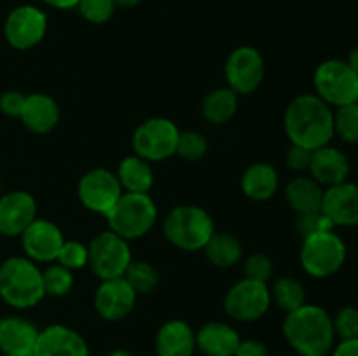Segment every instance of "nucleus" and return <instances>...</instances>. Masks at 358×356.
Segmentation results:
<instances>
[{"label": "nucleus", "mask_w": 358, "mask_h": 356, "mask_svg": "<svg viewBox=\"0 0 358 356\" xmlns=\"http://www.w3.org/2000/svg\"><path fill=\"white\" fill-rule=\"evenodd\" d=\"M283 128L294 145L317 150L334 136V112L317 94H301L287 107Z\"/></svg>", "instance_id": "nucleus-1"}, {"label": "nucleus", "mask_w": 358, "mask_h": 356, "mask_svg": "<svg viewBox=\"0 0 358 356\" xmlns=\"http://www.w3.org/2000/svg\"><path fill=\"white\" fill-rule=\"evenodd\" d=\"M283 334L301 356H327L334 348L332 318L324 307L313 304H304L287 314Z\"/></svg>", "instance_id": "nucleus-2"}, {"label": "nucleus", "mask_w": 358, "mask_h": 356, "mask_svg": "<svg viewBox=\"0 0 358 356\" xmlns=\"http://www.w3.org/2000/svg\"><path fill=\"white\" fill-rule=\"evenodd\" d=\"M0 297L16 309H28L45 297L42 271L28 257H10L0 265Z\"/></svg>", "instance_id": "nucleus-3"}, {"label": "nucleus", "mask_w": 358, "mask_h": 356, "mask_svg": "<svg viewBox=\"0 0 358 356\" xmlns=\"http://www.w3.org/2000/svg\"><path fill=\"white\" fill-rule=\"evenodd\" d=\"M166 239L173 246L185 251H198L206 246L215 232V225L208 213L199 206H175L163 223Z\"/></svg>", "instance_id": "nucleus-4"}, {"label": "nucleus", "mask_w": 358, "mask_h": 356, "mask_svg": "<svg viewBox=\"0 0 358 356\" xmlns=\"http://www.w3.org/2000/svg\"><path fill=\"white\" fill-rule=\"evenodd\" d=\"M105 216L108 218L112 232L124 239H136L152 229L157 220V208L149 194L122 192L114 208Z\"/></svg>", "instance_id": "nucleus-5"}, {"label": "nucleus", "mask_w": 358, "mask_h": 356, "mask_svg": "<svg viewBox=\"0 0 358 356\" xmlns=\"http://www.w3.org/2000/svg\"><path fill=\"white\" fill-rule=\"evenodd\" d=\"M345 260L346 244L334 230H325L303 239L301 265L313 278H329L336 274Z\"/></svg>", "instance_id": "nucleus-6"}, {"label": "nucleus", "mask_w": 358, "mask_h": 356, "mask_svg": "<svg viewBox=\"0 0 358 356\" xmlns=\"http://www.w3.org/2000/svg\"><path fill=\"white\" fill-rule=\"evenodd\" d=\"M317 96L322 98L327 105L343 107V105L355 103L358 93V75L341 59H327L320 63L313 75Z\"/></svg>", "instance_id": "nucleus-7"}, {"label": "nucleus", "mask_w": 358, "mask_h": 356, "mask_svg": "<svg viewBox=\"0 0 358 356\" xmlns=\"http://www.w3.org/2000/svg\"><path fill=\"white\" fill-rule=\"evenodd\" d=\"M180 131L173 121L166 117H152L142 122L133 133V150L142 159L154 163L177 154Z\"/></svg>", "instance_id": "nucleus-8"}, {"label": "nucleus", "mask_w": 358, "mask_h": 356, "mask_svg": "<svg viewBox=\"0 0 358 356\" xmlns=\"http://www.w3.org/2000/svg\"><path fill=\"white\" fill-rule=\"evenodd\" d=\"M90 251V262L94 274L105 281V279L122 278L131 264V250L128 246V239L117 236L112 230L100 232L87 246Z\"/></svg>", "instance_id": "nucleus-9"}, {"label": "nucleus", "mask_w": 358, "mask_h": 356, "mask_svg": "<svg viewBox=\"0 0 358 356\" xmlns=\"http://www.w3.org/2000/svg\"><path fill=\"white\" fill-rule=\"evenodd\" d=\"M271 306V293L266 283L241 279L227 292L224 307L236 321H255L264 316Z\"/></svg>", "instance_id": "nucleus-10"}, {"label": "nucleus", "mask_w": 358, "mask_h": 356, "mask_svg": "<svg viewBox=\"0 0 358 356\" xmlns=\"http://www.w3.org/2000/svg\"><path fill=\"white\" fill-rule=\"evenodd\" d=\"M264 58L257 49L241 45L234 49L226 61L227 87L236 94H250L264 79Z\"/></svg>", "instance_id": "nucleus-11"}, {"label": "nucleus", "mask_w": 358, "mask_h": 356, "mask_svg": "<svg viewBox=\"0 0 358 356\" xmlns=\"http://www.w3.org/2000/svg\"><path fill=\"white\" fill-rule=\"evenodd\" d=\"M121 195L117 175L103 168L87 171L79 181V199L90 212L107 215Z\"/></svg>", "instance_id": "nucleus-12"}, {"label": "nucleus", "mask_w": 358, "mask_h": 356, "mask_svg": "<svg viewBox=\"0 0 358 356\" xmlns=\"http://www.w3.org/2000/svg\"><path fill=\"white\" fill-rule=\"evenodd\" d=\"M48 17L34 6H20L7 16L3 34L7 42L16 49H30L44 38Z\"/></svg>", "instance_id": "nucleus-13"}, {"label": "nucleus", "mask_w": 358, "mask_h": 356, "mask_svg": "<svg viewBox=\"0 0 358 356\" xmlns=\"http://www.w3.org/2000/svg\"><path fill=\"white\" fill-rule=\"evenodd\" d=\"M21 241H23L24 253L34 262L56 260L65 243L59 227L42 218H35L27 227V230L21 234Z\"/></svg>", "instance_id": "nucleus-14"}, {"label": "nucleus", "mask_w": 358, "mask_h": 356, "mask_svg": "<svg viewBox=\"0 0 358 356\" xmlns=\"http://www.w3.org/2000/svg\"><path fill=\"white\" fill-rule=\"evenodd\" d=\"M138 293L124 278L105 279L94 295V307L103 320L119 321L133 311Z\"/></svg>", "instance_id": "nucleus-15"}, {"label": "nucleus", "mask_w": 358, "mask_h": 356, "mask_svg": "<svg viewBox=\"0 0 358 356\" xmlns=\"http://www.w3.org/2000/svg\"><path fill=\"white\" fill-rule=\"evenodd\" d=\"M37 218V202L24 191H14L0 198V234L21 236Z\"/></svg>", "instance_id": "nucleus-16"}, {"label": "nucleus", "mask_w": 358, "mask_h": 356, "mask_svg": "<svg viewBox=\"0 0 358 356\" xmlns=\"http://www.w3.org/2000/svg\"><path fill=\"white\" fill-rule=\"evenodd\" d=\"M35 356H90L86 341L76 330L63 325H51L38 332L34 346Z\"/></svg>", "instance_id": "nucleus-17"}, {"label": "nucleus", "mask_w": 358, "mask_h": 356, "mask_svg": "<svg viewBox=\"0 0 358 356\" xmlns=\"http://www.w3.org/2000/svg\"><path fill=\"white\" fill-rule=\"evenodd\" d=\"M322 212L332 220L334 225H358V185L343 181L324 191Z\"/></svg>", "instance_id": "nucleus-18"}, {"label": "nucleus", "mask_w": 358, "mask_h": 356, "mask_svg": "<svg viewBox=\"0 0 358 356\" xmlns=\"http://www.w3.org/2000/svg\"><path fill=\"white\" fill-rule=\"evenodd\" d=\"M308 170L317 184L325 185L329 188L348 180L350 161L339 149L325 145L313 150Z\"/></svg>", "instance_id": "nucleus-19"}, {"label": "nucleus", "mask_w": 358, "mask_h": 356, "mask_svg": "<svg viewBox=\"0 0 358 356\" xmlns=\"http://www.w3.org/2000/svg\"><path fill=\"white\" fill-rule=\"evenodd\" d=\"M38 330L24 318L7 316L0 320V351L6 356L34 351Z\"/></svg>", "instance_id": "nucleus-20"}, {"label": "nucleus", "mask_w": 358, "mask_h": 356, "mask_svg": "<svg viewBox=\"0 0 358 356\" xmlns=\"http://www.w3.org/2000/svg\"><path fill=\"white\" fill-rule=\"evenodd\" d=\"M194 349L196 334L185 321H166L157 332L156 351L159 356H192Z\"/></svg>", "instance_id": "nucleus-21"}, {"label": "nucleus", "mask_w": 358, "mask_h": 356, "mask_svg": "<svg viewBox=\"0 0 358 356\" xmlns=\"http://www.w3.org/2000/svg\"><path fill=\"white\" fill-rule=\"evenodd\" d=\"M20 117L30 131L44 135V133H49L56 124H58V103H56L51 96H48V94H28Z\"/></svg>", "instance_id": "nucleus-22"}, {"label": "nucleus", "mask_w": 358, "mask_h": 356, "mask_svg": "<svg viewBox=\"0 0 358 356\" xmlns=\"http://www.w3.org/2000/svg\"><path fill=\"white\" fill-rule=\"evenodd\" d=\"M240 335L227 323L212 321L196 334V348L206 356H234L240 346Z\"/></svg>", "instance_id": "nucleus-23"}, {"label": "nucleus", "mask_w": 358, "mask_h": 356, "mask_svg": "<svg viewBox=\"0 0 358 356\" xmlns=\"http://www.w3.org/2000/svg\"><path fill=\"white\" fill-rule=\"evenodd\" d=\"M285 199L297 215L322 212L324 188L311 177H297L287 184Z\"/></svg>", "instance_id": "nucleus-24"}, {"label": "nucleus", "mask_w": 358, "mask_h": 356, "mask_svg": "<svg viewBox=\"0 0 358 356\" xmlns=\"http://www.w3.org/2000/svg\"><path fill=\"white\" fill-rule=\"evenodd\" d=\"M278 188V173L271 164L255 163L241 177V191L254 201L273 198Z\"/></svg>", "instance_id": "nucleus-25"}, {"label": "nucleus", "mask_w": 358, "mask_h": 356, "mask_svg": "<svg viewBox=\"0 0 358 356\" xmlns=\"http://www.w3.org/2000/svg\"><path fill=\"white\" fill-rule=\"evenodd\" d=\"M117 180L122 191L147 194L154 184V173L149 161L138 156H129L121 161L117 170Z\"/></svg>", "instance_id": "nucleus-26"}, {"label": "nucleus", "mask_w": 358, "mask_h": 356, "mask_svg": "<svg viewBox=\"0 0 358 356\" xmlns=\"http://www.w3.org/2000/svg\"><path fill=\"white\" fill-rule=\"evenodd\" d=\"M238 108V94L231 87H219L206 94L203 100V117L212 124H224L229 121Z\"/></svg>", "instance_id": "nucleus-27"}, {"label": "nucleus", "mask_w": 358, "mask_h": 356, "mask_svg": "<svg viewBox=\"0 0 358 356\" xmlns=\"http://www.w3.org/2000/svg\"><path fill=\"white\" fill-rule=\"evenodd\" d=\"M203 250L206 251L208 260L220 269L233 267L241 258V243L227 232H213Z\"/></svg>", "instance_id": "nucleus-28"}, {"label": "nucleus", "mask_w": 358, "mask_h": 356, "mask_svg": "<svg viewBox=\"0 0 358 356\" xmlns=\"http://www.w3.org/2000/svg\"><path fill=\"white\" fill-rule=\"evenodd\" d=\"M269 293H271V300H275L287 313H292L306 304V292H304L303 283L289 276L276 279Z\"/></svg>", "instance_id": "nucleus-29"}, {"label": "nucleus", "mask_w": 358, "mask_h": 356, "mask_svg": "<svg viewBox=\"0 0 358 356\" xmlns=\"http://www.w3.org/2000/svg\"><path fill=\"white\" fill-rule=\"evenodd\" d=\"M122 278L129 283V286L136 293L152 292V290H156L157 283H159V274H157L156 269L143 260H131Z\"/></svg>", "instance_id": "nucleus-30"}, {"label": "nucleus", "mask_w": 358, "mask_h": 356, "mask_svg": "<svg viewBox=\"0 0 358 356\" xmlns=\"http://www.w3.org/2000/svg\"><path fill=\"white\" fill-rule=\"evenodd\" d=\"M334 135L346 143L358 142V105L348 103L338 108L334 114Z\"/></svg>", "instance_id": "nucleus-31"}, {"label": "nucleus", "mask_w": 358, "mask_h": 356, "mask_svg": "<svg viewBox=\"0 0 358 356\" xmlns=\"http://www.w3.org/2000/svg\"><path fill=\"white\" fill-rule=\"evenodd\" d=\"M42 283H44L45 295L63 297L72 290L73 276L72 271L63 267L62 264L51 265L42 272Z\"/></svg>", "instance_id": "nucleus-32"}, {"label": "nucleus", "mask_w": 358, "mask_h": 356, "mask_svg": "<svg viewBox=\"0 0 358 356\" xmlns=\"http://www.w3.org/2000/svg\"><path fill=\"white\" fill-rule=\"evenodd\" d=\"M208 143L205 136L198 131H184L178 136L177 154L187 161H198L206 154Z\"/></svg>", "instance_id": "nucleus-33"}, {"label": "nucleus", "mask_w": 358, "mask_h": 356, "mask_svg": "<svg viewBox=\"0 0 358 356\" xmlns=\"http://www.w3.org/2000/svg\"><path fill=\"white\" fill-rule=\"evenodd\" d=\"M56 260L70 271L83 269L90 262V251H87V246H84L79 241H65Z\"/></svg>", "instance_id": "nucleus-34"}, {"label": "nucleus", "mask_w": 358, "mask_h": 356, "mask_svg": "<svg viewBox=\"0 0 358 356\" xmlns=\"http://www.w3.org/2000/svg\"><path fill=\"white\" fill-rule=\"evenodd\" d=\"M77 7H79L84 20L94 24L108 21L115 10L114 0H79Z\"/></svg>", "instance_id": "nucleus-35"}, {"label": "nucleus", "mask_w": 358, "mask_h": 356, "mask_svg": "<svg viewBox=\"0 0 358 356\" xmlns=\"http://www.w3.org/2000/svg\"><path fill=\"white\" fill-rule=\"evenodd\" d=\"M297 232L303 239L313 236V234L325 232V230H334V223L325 215L324 212L308 213V215H299L297 218Z\"/></svg>", "instance_id": "nucleus-36"}, {"label": "nucleus", "mask_w": 358, "mask_h": 356, "mask_svg": "<svg viewBox=\"0 0 358 356\" xmlns=\"http://www.w3.org/2000/svg\"><path fill=\"white\" fill-rule=\"evenodd\" d=\"M334 332L341 341L346 339H358V309L353 306L343 307L332 320Z\"/></svg>", "instance_id": "nucleus-37"}, {"label": "nucleus", "mask_w": 358, "mask_h": 356, "mask_svg": "<svg viewBox=\"0 0 358 356\" xmlns=\"http://www.w3.org/2000/svg\"><path fill=\"white\" fill-rule=\"evenodd\" d=\"M243 272L247 279L266 283L273 274V262L262 253H254L245 260Z\"/></svg>", "instance_id": "nucleus-38"}, {"label": "nucleus", "mask_w": 358, "mask_h": 356, "mask_svg": "<svg viewBox=\"0 0 358 356\" xmlns=\"http://www.w3.org/2000/svg\"><path fill=\"white\" fill-rule=\"evenodd\" d=\"M311 154H313V150H308L304 149V147L294 145L292 143L290 149L287 150V156H285L287 166H289L292 171H297V173L306 171L311 163Z\"/></svg>", "instance_id": "nucleus-39"}, {"label": "nucleus", "mask_w": 358, "mask_h": 356, "mask_svg": "<svg viewBox=\"0 0 358 356\" xmlns=\"http://www.w3.org/2000/svg\"><path fill=\"white\" fill-rule=\"evenodd\" d=\"M24 100H27V96L20 93V91H6L0 96V110L6 115H9V117H20Z\"/></svg>", "instance_id": "nucleus-40"}, {"label": "nucleus", "mask_w": 358, "mask_h": 356, "mask_svg": "<svg viewBox=\"0 0 358 356\" xmlns=\"http://www.w3.org/2000/svg\"><path fill=\"white\" fill-rule=\"evenodd\" d=\"M234 356H269L268 348L259 341H243L238 346Z\"/></svg>", "instance_id": "nucleus-41"}, {"label": "nucleus", "mask_w": 358, "mask_h": 356, "mask_svg": "<svg viewBox=\"0 0 358 356\" xmlns=\"http://www.w3.org/2000/svg\"><path fill=\"white\" fill-rule=\"evenodd\" d=\"M332 356H358V339L341 341L332 351Z\"/></svg>", "instance_id": "nucleus-42"}, {"label": "nucleus", "mask_w": 358, "mask_h": 356, "mask_svg": "<svg viewBox=\"0 0 358 356\" xmlns=\"http://www.w3.org/2000/svg\"><path fill=\"white\" fill-rule=\"evenodd\" d=\"M44 2L56 9H72V7H77L79 0H44Z\"/></svg>", "instance_id": "nucleus-43"}, {"label": "nucleus", "mask_w": 358, "mask_h": 356, "mask_svg": "<svg viewBox=\"0 0 358 356\" xmlns=\"http://www.w3.org/2000/svg\"><path fill=\"white\" fill-rule=\"evenodd\" d=\"M348 65L352 66L353 72L358 75V47L353 49L352 52H350V58H348Z\"/></svg>", "instance_id": "nucleus-44"}, {"label": "nucleus", "mask_w": 358, "mask_h": 356, "mask_svg": "<svg viewBox=\"0 0 358 356\" xmlns=\"http://www.w3.org/2000/svg\"><path fill=\"white\" fill-rule=\"evenodd\" d=\"M140 2H142V0H114L115 7H135L138 6Z\"/></svg>", "instance_id": "nucleus-45"}, {"label": "nucleus", "mask_w": 358, "mask_h": 356, "mask_svg": "<svg viewBox=\"0 0 358 356\" xmlns=\"http://www.w3.org/2000/svg\"><path fill=\"white\" fill-rule=\"evenodd\" d=\"M108 356H131V355H129L128 351H122V349H115V351H112Z\"/></svg>", "instance_id": "nucleus-46"}, {"label": "nucleus", "mask_w": 358, "mask_h": 356, "mask_svg": "<svg viewBox=\"0 0 358 356\" xmlns=\"http://www.w3.org/2000/svg\"><path fill=\"white\" fill-rule=\"evenodd\" d=\"M10 356H35V355L34 351H30V353H21V355H10Z\"/></svg>", "instance_id": "nucleus-47"}, {"label": "nucleus", "mask_w": 358, "mask_h": 356, "mask_svg": "<svg viewBox=\"0 0 358 356\" xmlns=\"http://www.w3.org/2000/svg\"><path fill=\"white\" fill-rule=\"evenodd\" d=\"M355 103L358 105V93H357V98H355Z\"/></svg>", "instance_id": "nucleus-48"}]
</instances>
